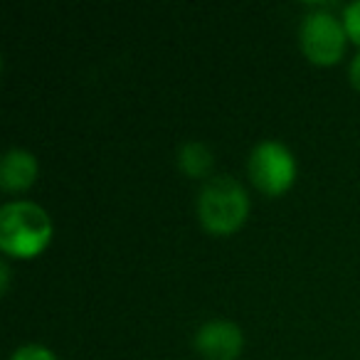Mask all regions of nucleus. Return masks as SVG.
Segmentation results:
<instances>
[{"mask_svg": "<svg viewBox=\"0 0 360 360\" xmlns=\"http://www.w3.org/2000/svg\"><path fill=\"white\" fill-rule=\"evenodd\" d=\"M52 237V222L40 205L27 200L6 202L0 207V247L8 255L35 257Z\"/></svg>", "mask_w": 360, "mask_h": 360, "instance_id": "f257e3e1", "label": "nucleus"}, {"mask_svg": "<svg viewBox=\"0 0 360 360\" xmlns=\"http://www.w3.org/2000/svg\"><path fill=\"white\" fill-rule=\"evenodd\" d=\"M250 210L247 191L232 175H215L198 195V215L202 225L217 235H230L245 222Z\"/></svg>", "mask_w": 360, "mask_h": 360, "instance_id": "f03ea898", "label": "nucleus"}, {"mask_svg": "<svg viewBox=\"0 0 360 360\" xmlns=\"http://www.w3.org/2000/svg\"><path fill=\"white\" fill-rule=\"evenodd\" d=\"M250 175L259 191L269 193V195H279L286 188H291L296 178L294 153L281 141H262L250 155Z\"/></svg>", "mask_w": 360, "mask_h": 360, "instance_id": "7ed1b4c3", "label": "nucleus"}, {"mask_svg": "<svg viewBox=\"0 0 360 360\" xmlns=\"http://www.w3.org/2000/svg\"><path fill=\"white\" fill-rule=\"evenodd\" d=\"M299 35L301 47H304L311 62L330 65L343 55L348 32H345V25H340V20H335V15L326 11H316L304 18Z\"/></svg>", "mask_w": 360, "mask_h": 360, "instance_id": "20e7f679", "label": "nucleus"}, {"mask_svg": "<svg viewBox=\"0 0 360 360\" xmlns=\"http://www.w3.org/2000/svg\"><path fill=\"white\" fill-rule=\"evenodd\" d=\"M242 343H245L242 328L227 319L205 321L195 333V348L205 360H235Z\"/></svg>", "mask_w": 360, "mask_h": 360, "instance_id": "39448f33", "label": "nucleus"}, {"mask_svg": "<svg viewBox=\"0 0 360 360\" xmlns=\"http://www.w3.org/2000/svg\"><path fill=\"white\" fill-rule=\"evenodd\" d=\"M37 158L25 148H11L0 163V186L6 191H25L37 178Z\"/></svg>", "mask_w": 360, "mask_h": 360, "instance_id": "423d86ee", "label": "nucleus"}, {"mask_svg": "<svg viewBox=\"0 0 360 360\" xmlns=\"http://www.w3.org/2000/svg\"><path fill=\"white\" fill-rule=\"evenodd\" d=\"M178 163L188 175H198V178H200V175H205L207 170L212 168V153L205 143H200V141H191V143L180 146Z\"/></svg>", "mask_w": 360, "mask_h": 360, "instance_id": "0eeeda50", "label": "nucleus"}, {"mask_svg": "<svg viewBox=\"0 0 360 360\" xmlns=\"http://www.w3.org/2000/svg\"><path fill=\"white\" fill-rule=\"evenodd\" d=\"M11 360H57L55 353L50 348L40 343H27L22 348H18L15 353L11 355Z\"/></svg>", "mask_w": 360, "mask_h": 360, "instance_id": "6e6552de", "label": "nucleus"}, {"mask_svg": "<svg viewBox=\"0 0 360 360\" xmlns=\"http://www.w3.org/2000/svg\"><path fill=\"white\" fill-rule=\"evenodd\" d=\"M343 25H345V32H348V35L360 45V0H355V3L345 6Z\"/></svg>", "mask_w": 360, "mask_h": 360, "instance_id": "1a4fd4ad", "label": "nucleus"}, {"mask_svg": "<svg viewBox=\"0 0 360 360\" xmlns=\"http://www.w3.org/2000/svg\"><path fill=\"white\" fill-rule=\"evenodd\" d=\"M350 82L360 89V55H355V60L350 62Z\"/></svg>", "mask_w": 360, "mask_h": 360, "instance_id": "9d476101", "label": "nucleus"}, {"mask_svg": "<svg viewBox=\"0 0 360 360\" xmlns=\"http://www.w3.org/2000/svg\"><path fill=\"white\" fill-rule=\"evenodd\" d=\"M8 279H11V269H8V262H0V281H3V291L8 289Z\"/></svg>", "mask_w": 360, "mask_h": 360, "instance_id": "9b49d317", "label": "nucleus"}]
</instances>
